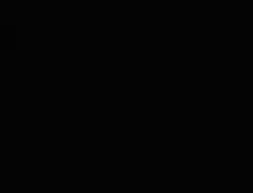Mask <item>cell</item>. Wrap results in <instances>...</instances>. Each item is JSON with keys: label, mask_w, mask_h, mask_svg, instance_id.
<instances>
[]
</instances>
